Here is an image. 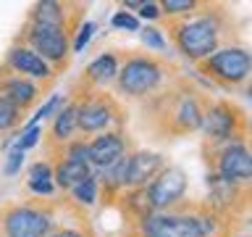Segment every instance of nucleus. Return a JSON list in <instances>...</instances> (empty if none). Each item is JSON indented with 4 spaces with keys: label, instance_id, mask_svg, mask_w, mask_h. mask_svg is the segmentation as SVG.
Segmentation results:
<instances>
[{
    "label": "nucleus",
    "instance_id": "nucleus-34",
    "mask_svg": "<svg viewBox=\"0 0 252 237\" xmlns=\"http://www.w3.org/2000/svg\"><path fill=\"white\" fill-rule=\"evenodd\" d=\"M244 98H247V100L252 103V79L247 82V87H244Z\"/></svg>",
    "mask_w": 252,
    "mask_h": 237
},
{
    "label": "nucleus",
    "instance_id": "nucleus-3",
    "mask_svg": "<svg viewBox=\"0 0 252 237\" xmlns=\"http://www.w3.org/2000/svg\"><path fill=\"white\" fill-rule=\"evenodd\" d=\"M173 66L163 55L155 53H129L121 61V71L116 79V92L129 100H150L163 87H168Z\"/></svg>",
    "mask_w": 252,
    "mask_h": 237
},
{
    "label": "nucleus",
    "instance_id": "nucleus-32",
    "mask_svg": "<svg viewBox=\"0 0 252 237\" xmlns=\"http://www.w3.org/2000/svg\"><path fill=\"white\" fill-rule=\"evenodd\" d=\"M39 137H42V129H39V126H24L21 137H19V142H16V148H21L24 153H27V150H32L39 142Z\"/></svg>",
    "mask_w": 252,
    "mask_h": 237
},
{
    "label": "nucleus",
    "instance_id": "nucleus-14",
    "mask_svg": "<svg viewBox=\"0 0 252 237\" xmlns=\"http://www.w3.org/2000/svg\"><path fill=\"white\" fill-rule=\"evenodd\" d=\"M3 63H5V66H11L16 74H21L27 79H34V82L42 84L45 90H50L53 82L58 79V71H55L50 63H47L45 58H39L29 45H21V42H11Z\"/></svg>",
    "mask_w": 252,
    "mask_h": 237
},
{
    "label": "nucleus",
    "instance_id": "nucleus-11",
    "mask_svg": "<svg viewBox=\"0 0 252 237\" xmlns=\"http://www.w3.org/2000/svg\"><path fill=\"white\" fill-rule=\"evenodd\" d=\"M205 185H208V203L216 213L226 219H234L239 216L242 211L250 208V200H252V185H239V182H228L218 174L208 171L205 177Z\"/></svg>",
    "mask_w": 252,
    "mask_h": 237
},
{
    "label": "nucleus",
    "instance_id": "nucleus-29",
    "mask_svg": "<svg viewBox=\"0 0 252 237\" xmlns=\"http://www.w3.org/2000/svg\"><path fill=\"white\" fill-rule=\"evenodd\" d=\"M53 174H55V169L47 158L29 166V182H53Z\"/></svg>",
    "mask_w": 252,
    "mask_h": 237
},
{
    "label": "nucleus",
    "instance_id": "nucleus-10",
    "mask_svg": "<svg viewBox=\"0 0 252 237\" xmlns=\"http://www.w3.org/2000/svg\"><path fill=\"white\" fill-rule=\"evenodd\" d=\"M13 42L29 45L39 58H45L61 74V71H66V66H68V55H71V42H74V37L66 35V32H61V29L27 21L21 27V32L16 35Z\"/></svg>",
    "mask_w": 252,
    "mask_h": 237
},
{
    "label": "nucleus",
    "instance_id": "nucleus-23",
    "mask_svg": "<svg viewBox=\"0 0 252 237\" xmlns=\"http://www.w3.org/2000/svg\"><path fill=\"white\" fill-rule=\"evenodd\" d=\"M139 40L142 45L147 47V50H153L155 55H163L168 50V37H165V29L155 27V24H145V27L139 29Z\"/></svg>",
    "mask_w": 252,
    "mask_h": 237
},
{
    "label": "nucleus",
    "instance_id": "nucleus-8",
    "mask_svg": "<svg viewBox=\"0 0 252 237\" xmlns=\"http://www.w3.org/2000/svg\"><path fill=\"white\" fill-rule=\"evenodd\" d=\"M137 237H208L197 219L194 205L181 203L173 211H158L131 227Z\"/></svg>",
    "mask_w": 252,
    "mask_h": 237
},
{
    "label": "nucleus",
    "instance_id": "nucleus-30",
    "mask_svg": "<svg viewBox=\"0 0 252 237\" xmlns=\"http://www.w3.org/2000/svg\"><path fill=\"white\" fill-rule=\"evenodd\" d=\"M139 21H147V24H155V21H163V8L160 3H155V0H145L142 8L137 11Z\"/></svg>",
    "mask_w": 252,
    "mask_h": 237
},
{
    "label": "nucleus",
    "instance_id": "nucleus-9",
    "mask_svg": "<svg viewBox=\"0 0 252 237\" xmlns=\"http://www.w3.org/2000/svg\"><path fill=\"white\" fill-rule=\"evenodd\" d=\"M208 169L228 182L252 185V137L231 140L218 148H202Z\"/></svg>",
    "mask_w": 252,
    "mask_h": 237
},
{
    "label": "nucleus",
    "instance_id": "nucleus-27",
    "mask_svg": "<svg viewBox=\"0 0 252 237\" xmlns=\"http://www.w3.org/2000/svg\"><path fill=\"white\" fill-rule=\"evenodd\" d=\"M84 221H79V224H58L50 237H94L90 224H84Z\"/></svg>",
    "mask_w": 252,
    "mask_h": 237
},
{
    "label": "nucleus",
    "instance_id": "nucleus-5",
    "mask_svg": "<svg viewBox=\"0 0 252 237\" xmlns=\"http://www.w3.org/2000/svg\"><path fill=\"white\" fill-rule=\"evenodd\" d=\"M68 95L79 100V134L82 137L124 129L126 111L116 95H110L108 90H76V87H71Z\"/></svg>",
    "mask_w": 252,
    "mask_h": 237
},
{
    "label": "nucleus",
    "instance_id": "nucleus-35",
    "mask_svg": "<svg viewBox=\"0 0 252 237\" xmlns=\"http://www.w3.org/2000/svg\"><path fill=\"white\" fill-rule=\"evenodd\" d=\"M250 134H252V116H250Z\"/></svg>",
    "mask_w": 252,
    "mask_h": 237
},
{
    "label": "nucleus",
    "instance_id": "nucleus-33",
    "mask_svg": "<svg viewBox=\"0 0 252 237\" xmlns=\"http://www.w3.org/2000/svg\"><path fill=\"white\" fill-rule=\"evenodd\" d=\"M27 187L32 190V193L45 195V198H50L55 193V182H27Z\"/></svg>",
    "mask_w": 252,
    "mask_h": 237
},
{
    "label": "nucleus",
    "instance_id": "nucleus-20",
    "mask_svg": "<svg viewBox=\"0 0 252 237\" xmlns=\"http://www.w3.org/2000/svg\"><path fill=\"white\" fill-rule=\"evenodd\" d=\"M53 182H55V187L61 190L63 195L71 193L79 182H84L87 177H92L94 169L90 163H76V161H66V158H58V161H53Z\"/></svg>",
    "mask_w": 252,
    "mask_h": 237
},
{
    "label": "nucleus",
    "instance_id": "nucleus-15",
    "mask_svg": "<svg viewBox=\"0 0 252 237\" xmlns=\"http://www.w3.org/2000/svg\"><path fill=\"white\" fill-rule=\"evenodd\" d=\"M134 153L131 140L124 129H113V132H102L90 137V163L94 171H102L108 166L118 163L124 156Z\"/></svg>",
    "mask_w": 252,
    "mask_h": 237
},
{
    "label": "nucleus",
    "instance_id": "nucleus-6",
    "mask_svg": "<svg viewBox=\"0 0 252 237\" xmlns=\"http://www.w3.org/2000/svg\"><path fill=\"white\" fill-rule=\"evenodd\" d=\"M197 74H202L210 84L220 90H234V87H247L252 79V50L244 45H223L210 58L197 63Z\"/></svg>",
    "mask_w": 252,
    "mask_h": 237
},
{
    "label": "nucleus",
    "instance_id": "nucleus-1",
    "mask_svg": "<svg viewBox=\"0 0 252 237\" xmlns=\"http://www.w3.org/2000/svg\"><path fill=\"white\" fill-rule=\"evenodd\" d=\"M165 32H168V42L176 47L181 58L197 66L213 53H218L223 45H231L228 42L231 16L220 3H202L200 11L184 19L165 21Z\"/></svg>",
    "mask_w": 252,
    "mask_h": 237
},
{
    "label": "nucleus",
    "instance_id": "nucleus-16",
    "mask_svg": "<svg viewBox=\"0 0 252 237\" xmlns=\"http://www.w3.org/2000/svg\"><path fill=\"white\" fill-rule=\"evenodd\" d=\"M45 92L47 90H45L42 84H37L34 79H27V77L16 74L11 66L0 63V95L8 98L11 103H16L24 114H29V111L34 108L39 100H42Z\"/></svg>",
    "mask_w": 252,
    "mask_h": 237
},
{
    "label": "nucleus",
    "instance_id": "nucleus-4",
    "mask_svg": "<svg viewBox=\"0 0 252 237\" xmlns=\"http://www.w3.org/2000/svg\"><path fill=\"white\" fill-rule=\"evenodd\" d=\"M58 208L50 198L8 200L0 205V237H50L61 224Z\"/></svg>",
    "mask_w": 252,
    "mask_h": 237
},
{
    "label": "nucleus",
    "instance_id": "nucleus-36",
    "mask_svg": "<svg viewBox=\"0 0 252 237\" xmlns=\"http://www.w3.org/2000/svg\"><path fill=\"white\" fill-rule=\"evenodd\" d=\"M231 237H239V235H231Z\"/></svg>",
    "mask_w": 252,
    "mask_h": 237
},
{
    "label": "nucleus",
    "instance_id": "nucleus-28",
    "mask_svg": "<svg viewBox=\"0 0 252 237\" xmlns=\"http://www.w3.org/2000/svg\"><path fill=\"white\" fill-rule=\"evenodd\" d=\"M94 29H97V24L94 21H84L82 27H79L76 32V37H74V42H71V53H82L87 45H90V40L94 35Z\"/></svg>",
    "mask_w": 252,
    "mask_h": 237
},
{
    "label": "nucleus",
    "instance_id": "nucleus-2",
    "mask_svg": "<svg viewBox=\"0 0 252 237\" xmlns=\"http://www.w3.org/2000/svg\"><path fill=\"white\" fill-rule=\"evenodd\" d=\"M205 106H208V98H205L202 90H197L192 84V79H176L173 84L163 87L155 98H150L147 106L150 129L160 137L192 134L202 129Z\"/></svg>",
    "mask_w": 252,
    "mask_h": 237
},
{
    "label": "nucleus",
    "instance_id": "nucleus-17",
    "mask_svg": "<svg viewBox=\"0 0 252 237\" xmlns=\"http://www.w3.org/2000/svg\"><path fill=\"white\" fill-rule=\"evenodd\" d=\"M118 71H121V58L116 50H105L97 58H92L87 63V69L82 71V77L74 82L76 90H108L110 84H116Z\"/></svg>",
    "mask_w": 252,
    "mask_h": 237
},
{
    "label": "nucleus",
    "instance_id": "nucleus-13",
    "mask_svg": "<svg viewBox=\"0 0 252 237\" xmlns=\"http://www.w3.org/2000/svg\"><path fill=\"white\" fill-rule=\"evenodd\" d=\"M27 21L61 29L66 35L76 37L79 27L84 24V5L82 3H61V0H42V3L32 5Z\"/></svg>",
    "mask_w": 252,
    "mask_h": 237
},
{
    "label": "nucleus",
    "instance_id": "nucleus-7",
    "mask_svg": "<svg viewBox=\"0 0 252 237\" xmlns=\"http://www.w3.org/2000/svg\"><path fill=\"white\" fill-rule=\"evenodd\" d=\"M200 132L205 137L202 148H218V145H226L231 140L252 137L250 134V116L234 100H223V98L220 100L208 98Z\"/></svg>",
    "mask_w": 252,
    "mask_h": 237
},
{
    "label": "nucleus",
    "instance_id": "nucleus-24",
    "mask_svg": "<svg viewBox=\"0 0 252 237\" xmlns=\"http://www.w3.org/2000/svg\"><path fill=\"white\" fill-rule=\"evenodd\" d=\"M205 0H163L160 8H163V21H171V19H184V16L200 11Z\"/></svg>",
    "mask_w": 252,
    "mask_h": 237
},
{
    "label": "nucleus",
    "instance_id": "nucleus-31",
    "mask_svg": "<svg viewBox=\"0 0 252 237\" xmlns=\"http://www.w3.org/2000/svg\"><path fill=\"white\" fill-rule=\"evenodd\" d=\"M24 166V150L21 148H13L11 153L5 156V163H3V174L5 177H16Z\"/></svg>",
    "mask_w": 252,
    "mask_h": 237
},
{
    "label": "nucleus",
    "instance_id": "nucleus-21",
    "mask_svg": "<svg viewBox=\"0 0 252 237\" xmlns=\"http://www.w3.org/2000/svg\"><path fill=\"white\" fill-rule=\"evenodd\" d=\"M24 111L0 95V134H19L24 129Z\"/></svg>",
    "mask_w": 252,
    "mask_h": 237
},
{
    "label": "nucleus",
    "instance_id": "nucleus-22",
    "mask_svg": "<svg viewBox=\"0 0 252 237\" xmlns=\"http://www.w3.org/2000/svg\"><path fill=\"white\" fill-rule=\"evenodd\" d=\"M66 195L79 205V208H90V205L100 203V179H97V174H92V177H87L84 182H79V185Z\"/></svg>",
    "mask_w": 252,
    "mask_h": 237
},
{
    "label": "nucleus",
    "instance_id": "nucleus-19",
    "mask_svg": "<svg viewBox=\"0 0 252 237\" xmlns=\"http://www.w3.org/2000/svg\"><path fill=\"white\" fill-rule=\"evenodd\" d=\"M163 169H165V161H163L160 153L137 148L129 156V177H126V190H142V187H147Z\"/></svg>",
    "mask_w": 252,
    "mask_h": 237
},
{
    "label": "nucleus",
    "instance_id": "nucleus-25",
    "mask_svg": "<svg viewBox=\"0 0 252 237\" xmlns=\"http://www.w3.org/2000/svg\"><path fill=\"white\" fill-rule=\"evenodd\" d=\"M63 103H66V98H61V95H50V98H47L42 106L37 108V114L29 118L27 124L24 126H39V121H42V118H47V116H55L58 114V111L63 108Z\"/></svg>",
    "mask_w": 252,
    "mask_h": 237
},
{
    "label": "nucleus",
    "instance_id": "nucleus-12",
    "mask_svg": "<svg viewBox=\"0 0 252 237\" xmlns=\"http://www.w3.org/2000/svg\"><path fill=\"white\" fill-rule=\"evenodd\" d=\"M145 190H147V198L153 203L155 213L158 211H173L184 203L187 190H189V177L181 166H165Z\"/></svg>",
    "mask_w": 252,
    "mask_h": 237
},
{
    "label": "nucleus",
    "instance_id": "nucleus-26",
    "mask_svg": "<svg viewBox=\"0 0 252 237\" xmlns=\"http://www.w3.org/2000/svg\"><path fill=\"white\" fill-rule=\"evenodd\" d=\"M110 27L118 29V32H139L142 29V21L137 13H129V11H116L113 19H110Z\"/></svg>",
    "mask_w": 252,
    "mask_h": 237
},
{
    "label": "nucleus",
    "instance_id": "nucleus-18",
    "mask_svg": "<svg viewBox=\"0 0 252 237\" xmlns=\"http://www.w3.org/2000/svg\"><path fill=\"white\" fill-rule=\"evenodd\" d=\"M76 134H79V100L68 95L63 108L53 116L50 129L45 132V153H53V150L63 148Z\"/></svg>",
    "mask_w": 252,
    "mask_h": 237
}]
</instances>
